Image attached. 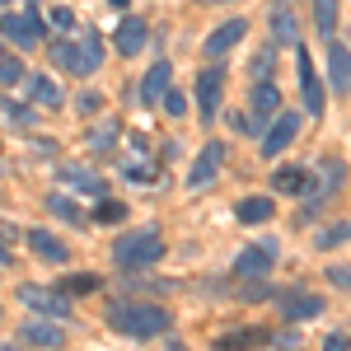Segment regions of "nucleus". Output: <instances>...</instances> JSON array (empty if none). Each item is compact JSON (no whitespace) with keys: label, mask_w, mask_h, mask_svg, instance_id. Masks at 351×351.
Returning <instances> with one entry per match:
<instances>
[{"label":"nucleus","mask_w":351,"mask_h":351,"mask_svg":"<svg viewBox=\"0 0 351 351\" xmlns=\"http://www.w3.org/2000/svg\"><path fill=\"white\" fill-rule=\"evenodd\" d=\"M108 324L117 328V332H127V337H160L173 319H169V309H160V304L122 300V304H112V309H108Z\"/></svg>","instance_id":"f257e3e1"},{"label":"nucleus","mask_w":351,"mask_h":351,"mask_svg":"<svg viewBox=\"0 0 351 351\" xmlns=\"http://www.w3.org/2000/svg\"><path fill=\"white\" fill-rule=\"evenodd\" d=\"M206 5H225V0H206Z\"/></svg>","instance_id":"37998d69"},{"label":"nucleus","mask_w":351,"mask_h":351,"mask_svg":"<svg viewBox=\"0 0 351 351\" xmlns=\"http://www.w3.org/2000/svg\"><path fill=\"white\" fill-rule=\"evenodd\" d=\"M164 258V234L150 225V230H136V234H122L112 243V263L122 271H145Z\"/></svg>","instance_id":"f03ea898"},{"label":"nucleus","mask_w":351,"mask_h":351,"mask_svg":"<svg viewBox=\"0 0 351 351\" xmlns=\"http://www.w3.org/2000/svg\"><path fill=\"white\" fill-rule=\"evenodd\" d=\"M295 136H300V112H276V117L267 122V132H263V155L276 160Z\"/></svg>","instance_id":"39448f33"},{"label":"nucleus","mask_w":351,"mask_h":351,"mask_svg":"<svg viewBox=\"0 0 351 351\" xmlns=\"http://www.w3.org/2000/svg\"><path fill=\"white\" fill-rule=\"evenodd\" d=\"M5 263H10V248H0V267H5Z\"/></svg>","instance_id":"a19ab883"},{"label":"nucleus","mask_w":351,"mask_h":351,"mask_svg":"<svg viewBox=\"0 0 351 351\" xmlns=\"http://www.w3.org/2000/svg\"><path fill=\"white\" fill-rule=\"evenodd\" d=\"M271 342H276V347H295V342H300V332H295V328H281V332H276Z\"/></svg>","instance_id":"58836bf2"},{"label":"nucleus","mask_w":351,"mask_h":351,"mask_svg":"<svg viewBox=\"0 0 351 351\" xmlns=\"http://www.w3.org/2000/svg\"><path fill=\"white\" fill-rule=\"evenodd\" d=\"M47 24H52L56 33H71V28H75V14H71V10H66V5H56L52 14H47Z\"/></svg>","instance_id":"f704fd0d"},{"label":"nucleus","mask_w":351,"mask_h":351,"mask_svg":"<svg viewBox=\"0 0 351 351\" xmlns=\"http://www.w3.org/2000/svg\"><path fill=\"white\" fill-rule=\"evenodd\" d=\"M220 160H225V145L220 141H211L202 155H197V164H192V173H188V188H206V183H216V173H220Z\"/></svg>","instance_id":"f8f14e48"},{"label":"nucleus","mask_w":351,"mask_h":351,"mask_svg":"<svg viewBox=\"0 0 351 351\" xmlns=\"http://www.w3.org/2000/svg\"><path fill=\"white\" fill-rule=\"evenodd\" d=\"M276 291H271L263 276H248V286H239V300H253V304H263V300H271Z\"/></svg>","instance_id":"c756f323"},{"label":"nucleus","mask_w":351,"mask_h":351,"mask_svg":"<svg viewBox=\"0 0 351 351\" xmlns=\"http://www.w3.org/2000/svg\"><path fill=\"white\" fill-rule=\"evenodd\" d=\"M328 281H332V286H342V291H351V267H342V263H337V267H328Z\"/></svg>","instance_id":"e433bc0d"},{"label":"nucleus","mask_w":351,"mask_h":351,"mask_svg":"<svg viewBox=\"0 0 351 351\" xmlns=\"http://www.w3.org/2000/svg\"><path fill=\"white\" fill-rule=\"evenodd\" d=\"M169 80H173L169 61H155V66L145 71V80H141V89H136V99H141V104H160V99H164V89H169Z\"/></svg>","instance_id":"dca6fc26"},{"label":"nucleus","mask_w":351,"mask_h":351,"mask_svg":"<svg viewBox=\"0 0 351 351\" xmlns=\"http://www.w3.org/2000/svg\"><path fill=\"white\" fill-rule=\"evenodd\" d=\"M271 263H276V243H253V248H243L234 258V271L248 281V276H267Z\"/></svg>","instance_id":"9b49d317"},{"label":"nucleus","mask_w":351,"mask_h":351,"mask_svg":"<svg viewBox=\"0 0 351 351\" xmlns=\"http://www.w3.org/2000/svg\"><path fill=\"white\" fill-rule=\"evenodd\" d=\"M314 24L324 38H332V28H337V0H314Z\"/></svg>","instance_id":"a878e982"},{"label":"nucleus","mask_w":351,"mask_h":351,"mask_svg":"<svg viewBox=\"0 0 351 351\" xmlns=\"http://www.w3.org/2000/svg\"><path fill=\"white\" fill-rule=\"evenodd\" d=\"M164 112H169V117H183V112H188V99H183V94H178V89H173V84H169V89H164Z\"/></svg>","instance_id":"72a5a7b5"},{"label":"nucleus","mask_w":351,"mask_h":351,"mask_svg":"<svg viewBox=\"0 0 351 351\" xmlns=\"http://www.w3.org/2000/svg\"><path fill=\"white\" fill-rule=\"evenodd\" d=\"M328 80L332 94H351V52L342 43H328Z\"/></svg>","instance_id":"2eb2a0df"},{"label":"nucleus","mask_w":351,"mask_h":351,"mask_svg":"<svg viewBox=\"0 0 351 351\" xmlns=\"http://www.w3.org/2000/svg\"><path fill=\"white\" fill-rule=\"evenodd\" d=\"M267 24H271V38H276V43H291V47L300 43V19L286 10V5H271Z\"/></svg>","instance_id":"a211bd4d"},{"label":"nucleus","mask_w":351,"mask_h":351,"mask_svg":"<svg viewBox=\"0 0 351 351\" xmlns=\"http://www.w3.org/2000/svg\"><path fill=\"white\" fill-rule=\"evenodd\" d=\"M99 104H104L99 94H80V99H75V108H80V112H99Z\"/></svg>","instance_id":"4c0bfd02"},{"label":"nucleus","mask_w":351,"mask_h":351,"mask_svg":"<svg viewBox=\"0 0 351 351\" xmlns=\"http://www.w3.org/2000/svg\"><path fill=\"white\" fill-rule=\"evenodd\" d=\"M337 188H342V164L332 160V164H328V178H319V183L309 178V188H304L309 197H304V211H300V216L314 220V216H319V206H324V202H328V197H332Z\"/></svg>","instance_id":"9d476101"},{"label":"nucleus","mask_w":351,"mask_h":351,"mask_svg":"<svg viewBox=\"0 0 351 351\" xmlns=\"http://www.w3.org/2000/svg\"><path fill=\"white\" fill-rule=\"evenodd\" d=\"M61 178L75 183V188H84V192H94V197H104V178H94L89 169H61Z\"/></svg>","instance_id":"bb28decb"},{"label":"nucleus","mask_w":351,"mask_h":351,"mask_svg":"<svg viewBox=\"0 0 351 351\" xmlns=\"http://www.w3.org/2000/svg\"><path fill=\"white\" fill-rule=\"evenodd\" d=\"M253 342H267L263 332H230V337H220L216 351H239V347H253Z\"/></svg>","instance_id":"2f4dec72"},{"label":"nucleus","mask_w":351,"mask_h":351,"mask_svg":"<svg viewBox=\"0 0 351 351\" xmlns=\"http://www.w3.org/2000/svg\"><path fill=\"white\" fill-rule=\"evenodd\" d=\"M47 211H52V216H61V220H66V225H84L80 206H75L71 197H47Z\"/></svg>","instance_id":"cd10ccee"},{"label":"nucleus","mask_w":351,"mask_h":351,"mask_svg":"<svg viewBox=\"0 0 351 351\" xmlns=\"http://www.w3.org/2000/svg\"><path fill=\"white\" fill-rule=\"evenodd\" d=\"M253 80H258V84H263V80H271V52L253 56Z\"/></svg>","instance_id":"c9c22d12"},{"label":"nucleus","mask_w":351,"mask_h":351,"mask_svg":"<svg viewBox=\"0 0 351 351\" xmlns=\"http://www.w3.org/2000/svg\"><path fill=\"white\" fill-rule=\"evenodd\" d=\"M127 183L150 188V183H155V164H150V160H132V164H127Z\"/></svg>","instance_id":"7c9ffc66"},{"label":"nucleus","mask_w":351,"mask_h":351,"mask_svg":"<svg viewBox=\"0 0 351 351\" xmlns=\"http://www.w3.org/2000/svg\"><path fill=\"white\" fill-rule=\"evenodd\" d=\"M19 342H24V347H61L66 332H61V324H52V319H33V324H19Z\"/></svg>","instance_id":"ddd939ff"},{"label":"nucleus","mask_w":351,"mask_h":351,"mask_svg":"<svg viewBox=\"0 0 351 351\" xmlns=\"http://www.w3.org/2000/svg\"><path fill=\"white\" fill-rule=\"evenodd\" d=\"M28 99H33L38 108H56V104H61V89H56L52 75H33V80H28Z\"/></svg>","instance_id":"4be33fe9"},{"label":"nucleus","mask_w":351,"mask_h":351,"mask_svg":"<svg viewBox=\"0 0 351 351\" xmlns=\"http://www.w3.org/2000/svg\"><path fill=\"white\" fill-rule=\"evenodd\" d=\"M28 248H33L43 263H66V253H71V248L56 239L52 230H28Z\"/></svg>","instance_id":"f3484780"},{"label":"nucleus","mask_w":351,"mask_h":351,"mask_svg":"<svg viewBox=\"0 0 351 351\" xmlns=\"http://www.w3.org/2000/svg\"><path fill=\"white\" fill-rule=\"evenodd\" d=\"M220 94H225V71H220V66H206V71L197 75V108H202L206 122L220 112Z\"/></svg>","instance_id":"1a4fd4ad"},{"label":"nucleus","mask_w":351,"mask_h":351,"mask_svg":"<svg viewBox=\"0 0 351 351\" xmlns=\"http://www.w3.org/2000/svg\"><path fill=\"white\" fill-rule=\"evenodd\" d=\"M94 220H99V225H122V220H127V206H122L117 197H99V206H94Z\"/></svg>","instance_id":"b1692460"},{"label":"nucleus","mask_w":351,"mask_h":351,"mask_svg":"<svg viewBox=\"0 0 351 351\" xmlns=\"http://www.w3.org/2000/svg\"><path fill=\"white\" fill-rule=\"evenodd\" d=\"M351 347V342H347V337H342V332H332V337H328V342H324V351H347Z\"/></svg>","instance_id":"ea45409f"},{"label":"nucleus","mask_w":351,"mask_h":351,"mask_svg":"<svg viewBox=\"0 0 351 351\" xmlns=\"http://www.w3.org/2000/svg\"><path fill=\"white\" fill-rule=\"evenodd\" d=\"M52 61L66 75H94L104 66V43H99V33H84L80 43H56Z\"/></svg>","instance_id":"7ed1b4c3"},{"label":"nucleus","mask_w":351,"mask_h":351,"mask_svg":"<svg viewBox=\"0 0 351 351\" xmlns=\"http://www.w3.org/2000/svg\"><path fill=\"white\" fill-rule=\"evenodd\" d=\"M234 216H239V225H267L271 220V197H243L239 206H234Z\"/></svg>","instance_id":"412c9836"},{"label":"nucleus","mask_w":351,"mask_h":351,"mask_svg":"<svg viewBox=\"0 0 351 351\" xmlns=\"http://www.w3.org/2000/svg\"><path fill=\"white\" fill-rule=\"evenodd\" d=\"M243 33H248V24H243V19H225V24H220L216 33L206 38V47H202V52H206V61H220V56L230 52V47L239 43Z\"/></svg>","instance_id":"4468645a"},{"label":"nucleus","mask_w":351,"mask_h":351,"mask_svg":"<svg viewBox=\"0 0 351 351\" xmlns=\"http://www.w3.org/2000/svg\"><path fill=\"white\" fill-rule=\"evenodd\" d=\"M112 141H117V122H104V127L89 132V150H94V155H108Z\"/></svg>","instance_id":"c85d7f7f"},{"label":"nucleus","mask_w":351,"mask_h":351,"mask_svg":"<svg viewBox=\"0 0 351 351\" xmlns=\"http://www.w3.org/2000/svg\"><path fill=\"white\" fill-rule=\"evenodd\" d=\"M99 286H104V281L89 276V271H75V276H61V281H56L61 295H89V291H99Z\"/></svg>","instance_id":"5701e85b"},{"label":"nucleus","mask_w":351,"mask_h":351,"mask_svg":"<svg viewBox=\"0 0 351 351\" xmlns=\"http://www.w3.org/2000/svg\"><path fill=\"white\" fill-rule=\"evenodd\" d=\"M145 38H150V33H145V24H141V19H122V24H117V52H122V56H136L141 47H145Z\"/></svg>","instance_id":"aec40b11"},{"label":"nucleus","mask_w":351,"mask_h":351,"mask_svg":"<svg viewBox=\"0 0 351 351\" xmlns=\"http://www.w3.org/2000/svg\"><path fill=\"white\" fill-rule=\"evenodd\" d=\"M304 188H309V169H300V164H286V169H276V173H271V192L300 197Z\"/></svg>","instance_id":"6ab92c4d"},{"label":"nucleus","mask_w":351,"mask_h":351,"mask_svg":"<svg viewBox=\"0 0 351 351\" xmlns=\"http://www.w3.org/2000/svg\"><path fill=\"white\" fill-rule=\"evenodd\" d=\"M295 71H300V94H304V108L324 112V84H319V71H314V56L295 43Z\"/></svg>","instance_id":"423d86ee"},{"label":"nucleus","mask_w":351,"mask_h":351,"mask_svg":"<svg viewBox=\"0 0 351 351\" xmlns=\"http://www.w3.org/2000/svg\"><path fill=\"white\" fill-rule=\"evenodd\" d=\"M43 19L33 14V10H24V14H0V33L10 38V43H19V47H33L38 38H43Z\"/></svg>","instance_id":"6e6552de"},{"label":"nucleus","mask_w":351,"mask_h":351,"mask_svg":"<svg viewBox=\"0 0 351 351\" xmlns=\"http://www.w3.org/2000/svg\"><path fill=\"white\" fill-rule=\"evenodd\" d=\"M5 5H10V0H5Z\"/></svg>","instance_id":"c03bdc74"},{"label":"nucleus","mask_w":351,"mask_h":351,"mask_svg":"<svg viewBox=\"0 0 351 351\" xmlns=\"http://www.w3.org/2000/svg\"><path fill=\"white\" fill-rule=\"evenodd\" d=\"M14 80H24V61L0 52V84H14Z\"/></svg>","instance_id":"473e14b6"},{"label":"nucleus","mask_w":351,"mask_h":351,"mask_svg":"<svg viewBox=\"0 0 351 351\" xmlns=\"http://www.w3.org/2000/svg\"><path fill=\"white\" fill-rule=\"evenodd\" d=\"M351 239V220H337V225H328V230H319L314 234V248H337V243Z\"/></svg>","instance_id":"393cba45"},{"label":"nucleus","mask_w":351,"mask_h":351,"mask_svg":"<svg viewBox=\"0 0 351 351\" xmlns=\"http://www.w3.org/2000/svg\"><path fill=\"white\" fill-rule=\"evenodd\" d=\"M108 5H117V10H122V5H127V0H108Z\"/></svg>","instance_id":"79ce46f5"},{"label":"nucleus","mask_w":351,"mask_h":351,"mask_svg":"<svg viewBox=\"0 0 351 351\" xmlns=\"http://www.w3.org/2000/svg\"><path fill=\"white\" fill-rule=\"evenodd\" d=\"M19 304L33 309L38 319H71V295H61L52 286H19Z\"/></svg>","instance_id":"20e7f679"},{"label":"nucleus","mask_w":351,"mask_h":351,"mask_svg":"<svg viewBox=\"0 0 351 351\" xmlns=\"http://www.w3.org/2000/svg\"><path fill=\"white\" fill-rule=\"evenodd\" d=\"M276 304H281V319L286 324H304V319H319L324 314V295H314V291H286Z\"/></svg>","instance_id":"0eeeda50"}]
</instances>
